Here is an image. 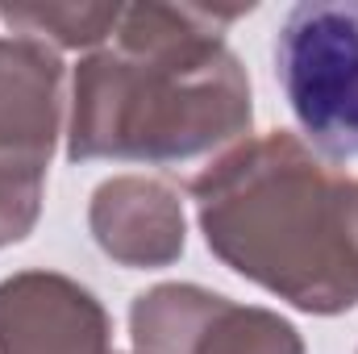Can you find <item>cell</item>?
<instances>
[{
  "instance_id": "obj_3",
  "label": "cell",
  "mask_w": 358,
  "mask_h": 354,
  "mask_svg": "<svg viewBox=\"0 0 358 354\" xmlns=\"http://www.w3.org/2000/svg\"><path fill=\"white\" fill-rule=\"evenodd\" d=\"M275 76L321 159H358V0H304L275 34Z\"/></svg>"
},
{
  "instance_id": "obj_8",
  "label": "cell",
  "mask_w": 358,
  "mask_h": 354,
  "mask_svg": "<svg viewBox=\"0 0 358 354\" xmlns=\"http://www.w3.org/2000/svg\"><path fill=\"white\" fill-rule=\"evenodd\" d=\"M125 4H0V21L13 34L38 38L55 50H100Z\"/></svg>"
},
{
  "instance_id": "obj_9",
  "label": "cell",
  "mask_w": 358,
  "mask_h": 354,
  "mask_svg": "<svg viewBox=\"0 0 358 354\" xmlns=\"http://www.w3.org/2000/svg\"><path fill=\"white\" fill-rule=\"evenodd\" d=\"M42 192H46V167L0 155V250L29 238V229L42 217Z\"/></svg>"
},
{
  "instance_id": "obj_7",
  "label": "cell",
  "mask_w": 358,
  "mask_h": 354,
  "mask_svg": "<svg viewBox=\"0 0 358 354\" xmlns=\"http://www.w3.org/2000/svg\"><path fill=\"white\" fill-rule=\"evenodd\" d=\"M187 354H304V338L287 317L271 309L234 304L229 296H217Z\"/></svg>"
},
{
  "instance_id": "obj_4",
  "label": "cell",
  "mask_w": 358,
  "mask_h": 354,
  "mask_svg": "<svg viewBox=\"0 0 358 354\" xmlns=\"http://www.w3.org/2000/svg\"><path fill=\"white\" fill-rule=\"evenodd\" d=\"M113 321L84 283L59 271L0 279V354H108Z\"/></svg>"
},
{
  "instance_id": "obj_5",
  "label": "cell",
  "mask_w": 358,
  "mask_h": 354,
  "mask_svg": "<svg viewBox=\"0 0 358 354\" xmlns=\"http://www.w3.org/2000/svg\"><path fill=\"white\" fill-rule=\"evenodd\" d=\"M88 229L117 267H171L187 246L183 200L167 179L113 176L92 192Z\"/></svg>"
},
{
  "instance_id": "obj_2",
  "label": "cell",
  "mask_w": 358,
  "mask_h": 354,
  "mask_svg": "<svg viewBox=\"0 0 358 354\" xmlns=\"http://www.w3.org/2000/svg\"><path fill=\"white\" fill-rule=\"evenodd\" d=\"M208 250L300 313L358 304V179L275 129L217 155L192 179Z\"/></svg>"
},
{
  "instance_id": "obj_1",
  "label": "cell",
  "mask_w": 358,
  "mask_h": 354,
  "mask_svg": "<svg viewBox=\"0 0 358 354\" xmlns=\"http://www.w3.org/2000/svg\"><path fill=\"white\" fill-rule=\"evenodd\" d=\"M246 8L125 4L113 38L80 59L67 108V159L187 163L250 134V76L225 46Z\"/></svg>"
},
{
  "instance_id": "obj_6",
  "label": "cell",
  "mask_w": 358,
  "mask_h": 354,
  "mask_svg": "<svg viewBox=\"0 0 358 354\" xmlns=\"http://www.w3.org/2000/svg\"><path fill=\"white\" fill-rule=\"evenodd\" d=\"M63 55L38 38H0V155L34 167H50L67 117Z\"/></svg>"
}]
</instances>
